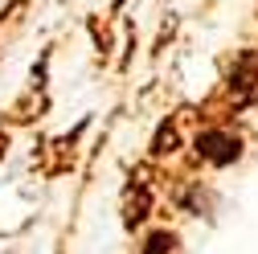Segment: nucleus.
Listing matches in <instances>:
<instances>
[{"mask_svg": "<svg viewBox=\"0 0 258 254\" xmlns=\"http://www.w3.org/2000/svg\"><path fill=\"white\" fill-rule=\"evenodd\" d=\"M192 148H197V156L205 164H213V168H230V164L242 160V140L234 132H221V127L201 132L197 140H192Z\"/></svg>", "mask_w": 258, "mask_h": 254, "instance_id": "obj_1", "label": "nucleus"}, {"mask_svg": "<svg viewBox=\"0 0 258 254\" xmlns=\"http://www.w3.org/2000/svg\"><path fill=\"white\" fill-rule=\"evenodd\" d=\"M250 82H258V49H246L230 70V90L242 94V90H250Z\"/></svg>", "mask_w": 258, "mask_h": 254, "instance_id": "obj_2", "label": "nucleus"}, {"mask_svg": "<svg viewBox=\"0 0 258 254\" xmlns=\"http://www.w3.org/2000/svg\"><path fill=\"white\" fill-rule=\"evenodd\" d=\"M176 242H180V238H176L172 230H152V234L144 238V250H140V254H176Z\"/></svg>", "mask_w": 258, "mask_h": 254, "instance_id": "obj_3", "label": "nucleus"}, {"mask_svg": "<svg viewBox=\"0 0 258 254\" xmlns=\"http://www.w3.org/2000/svg\"><path fill=\"white\" fill-rule=\"evenodd\" d=\"M164 152H176V127L172 123H160V132L152 140V156H164Z\"/></svg>", "mask_w": 258, "mask_h": 254, "instance_id": "obj_4", "label": "nucleus"}, {"mask_svg": "<svg viewBox=\"0 0 258 254\" xmlns=\"http://www.w3.org/2000/svg\"><path fill=\"white\" fill-rule=\"evenodd\" d=\"M5 152H9V136L0 132V160H5Z\"/></svg>", "mask_w": 258, "mask_h": 254, "instance_id": "obj_5", "label": "nucleus"}]
</instances>
